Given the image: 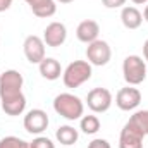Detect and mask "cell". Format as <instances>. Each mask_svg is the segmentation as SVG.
<instances>
[{
  "mask_svg": "<svg viewBox=\"0 0 148 148\" xmlns=\"http://www.w3.org/2000/svg\"><path fill=\"white\" fill-rule=\"evenodd\" d=\"M53 110L67 121H76L83 117L84 103L81 102L79 97H76L73 93H60L53 100Z\"/></svg>",
  "mask_w": 148,
  "mask_h": 148,
  "instance_id": "cell-1",
  "label": "cell"
},
{
  "mask_svg": "<svg viewBox=\"0 0 148 148\" xmlns=\"http://www.w3.org/2000/svg\"><path fill=\"white\" fill-rule=\"evenodd\" d=\"M91 64L88 60H74L62 73V81L67 88H79L91 77Z\"/></svg>",
  "mask_w": 148,
  "mask_h": 148,
  "instance_id": "cell-2",
  "label": "cell"
},
{
  "mask_svg": "<svg viewBox=\"0 0 148 148\" xmlns=\"http://www.w3.org/2000/svg\"><path fill=\"white\" fill-rule=\"evenodd\" d=\"M122 74L129 86H138L147 79V64L140 55H127L122 62Z\"/></svg>",
  "mask_w": 148,
  "mask_h": 148,
  "instance_id": "cell-3",
  "label": "cell"
},
{
  "mask_svg": "<svg viewBox=\"0 0 148 148\" xmlns=\"http://www.w3.org/2000/svg\"><path fill=\"white\" fill-rule=\"evenodd\" d=\"M23 83L24 79L19 71L9 69L0 74V102L19 97L23 93Z\"/></svg>",
  "mask_w": 148,
  "mask_h": 148,
  "instance_id": "cell-4",
  "label": "cell"
},
{
  "mask_svg": "<svg viewBox=\"0 0 148 148\" xmlns=\"http://www.w3.org/2000/svg\"><path fill=\"white\" fill-rule=\"evenodd\" d=\"M112 57L110 45L103 40H95L86 47V59L91 66H107Z\"/></svg>",
  "mask_w": 148,
  "mask_h": 148,
  "instance_id": "cell-5",
  "label": "cell"
},
{
  "mask_svg": "<svg viewBox=\"0 0 148 148\" xmlns=\"http://www.w3.org/2000/svg\"><path fill=\"white\" fill-rule=\"evenodd\" d=\"M88 109L95 114H103L112 105V93L107 88H93L86 97Z\"/></svg>",
  "mask_w": 148,
  "mask_h": 148,
  "instance_id": "cell-6",
  "label": "cell"
},
{
  "mask_svg": "<svg viewBox=\"0 0 148 148\" xmlns=\"http://www.w3.org/2000/svg\"><path fill=\"white\" fill-rule=\"evenodd\" d=\"M141 103V91L134 86H126V88H121L117 91V97H115V105L124 112L134 110L138 105Z\"/></svg>",
  "mask_w": 148,
  "mask_h": 148,
  "instance_id": "cell-7",
  "label": "cell"
},
{
  "mask_svg": "<svg viewBox=\"0 0 148 148\" xmlns=\"http://www.w3.org/2000/svg\"><path fill=\"white\" fill-rule=\"evenodd\" d=\"M23 50L26 59L31 64H40L45 59V41L43 38L36 36V35H29L23 43Z\"/></svg>",
  "mask_w": 148,
  "mask_h": 148,
  "instance_id": "cell-8",
  "label": "cell"
},
{
  "mask_svg": "<svg viewBox=\"0 0 148 148\" xmlns=\"http://www.w3.org/2000/svg\"><path fill=\"white\" fill-rule=\"evenodd\" d=\"M48 127V115L41 109H33L24 115V129L29 134H41Z\"/></svg>",
  "mask_w": 148,
  "mask_h": 148,
  "instance_id": "cell-9",
  "label": "cell"
},
{
  "mask_svg": "<svg viewBox=\"0 0 148 148\" xmlns=\"http://www.w3.org/2000/svg\"><path fill=\"white\" fill-rule=\"evenodd\" d=\"M143 138L145 134L127 121L119 136V148H143Z\"/></svg>",
  "mask_w": 148,
  "mask_h": 148,
  "instance_id": "cell-10",
  "label": "cell"
},
{
  "mask_svg": "<svg viewBox=\"0 0 148 148\" xmlns=\"http://www.w3.org/2000/svg\"><path fill=\"white\" fill-rule=\"evenodd\" d=\"M66 38H67V28L62 23H59V21L50 23L45 28V31H43V41H45V45L52 47V48H57V47L64 45Z\"/></svg>",
  "mask_w": 148,
  "mask_h": 148,
  "instance_id": "cell-11",
  "label": "cell"
},
{
  "mask_svg": "<svg viewBox=\"0 0 148 148\" xmlns=\"http://www.w3.org/2000/svg\"><path fill=\"white\" fill-rule=\"evenodd\" d=\"M98 35H100V26L97 21L93 19H86V21H81L77 24V29H76V36L79 41L90 45L93 43L95 40H98Z\"/></svg>",
  "mask_w": 148,
  "mask_h": 148,
  "instance_id": "cell-12",
  "label": "cell"
},
{
  "mask_svg": "<svg viewBox=\"0 0 148 148\" xmlns=\"http://www.w3.org/2000/svg\"><path fill=\"white\" fill-rule=\"evenodd\" d=\"M33 14L36 17H41V19H47V17H52L55 12H57V5H55V0H24Z\"/></svg>",
  "mask_w": 148,
  "mask_h": 148,
  "instance_id": "cell-13",
  "label": "cell"
},
{
  "mask_svg": "<svg viewBox=\"0 0 148 148\" xmlns=\"http://www.w3.org/2000/svg\"><path fill=\"white\" fill-rule=\"evenodd\" d=\"M121 21H122L124 28H127V29H138L141 26V23H143V14L136 7L126 5L121 10Z\"/></svg>",
  "mask_w": 148,
  "mask_h": 148,
  "instance_id": "cell-14",
  "label": "cell"
},
{
  "mask_svg": "<svg viewBox=\"0 0 148 148\" xmlns=\"http://www.w3.org/2000/svg\"><path fill=\"white\" fill-rule=\"evenodd\" d=\"M38 67H40V74H41L45 79H48V81L59 79L60 74L64 73L62 67H60V62L55 60V59H52V57H45V59L38 64Z\"/></svg>",
  "mask_w": 148,
  "mask_h": 148,
  "instance_id": "cell-15",
  "label": "cell"
},
{
  "mask_svg": "<svg viewBox=\"0 0 148 148\" xmlns=\"http://www.w3.org/2000/svg\"><path fill=\"white\" fill-rule=\"evenodd\" d=\"M26 109V97L24 93H21L19 97L9 98V100H2V110L7 115H21Z\"/></svg>",
  "mask_w": 148,
  "mask_h": 148,
  "instance_id": "cell-16",
  "label": "cell"
},
{
  "mask_svg": "<svg viewBox=\"0 0 148 148\" xmlns=\"http://www.w3.org/2000/svg\"><path fill=\"white\" fill-rule=\"evenodd\" d=\"M55 138H57V141L60 145L69 147V145H74L77 141L79 134H77V129H74L73 126H60L55 131Z\"/></svg>",
  "mask_w": 148,
  "mask_h": 148,
  "instance_id": "cell-17",
  "label": "cell"
},
{
  "mask_svg": "<svg viewBox=\"0 0 148 148\" xmlns=\"http://www.w3.org/2000/svg\"><path fill=\"white\" fill-rule=\"evenodd\" d=\"M79 129L84 134H95L100 131V119L97 115H83L79 122Z\"/></svg>",
  "mask_w": 148,
  "mask_h": 148,
  "instance_id": "cell-18",
  "label": "cell"
},
{
  "mask_svg": "<svg viewBox=\"0 0 148 148\" xmlns=\"http://www.w3.org/2000/svg\"><path fill=\"white\" fill-rule=\"evenodd\" d=\"M129 122L134 124L145 136L148 134V110H138L129 117Z\"/></svg>",
  "mask_w": 148,
  "mask_h": 148,
  "instance_id": "cell-19",
  "label": "cell"
},
{
  "mask_svg": "<svg viewBox=\"0 0 148 148\" xmlns=\"http://www.w3.org/2000/svg\"><path fill=\"white\" fill-rule=\"evenodd\" d=\"M24 143L26 141L17 136H5L3 140H0V148H23Z\"/></svg>",
  "mask_w": 148,
  "mask_h": 148,
  "instance_id": "cell-20",
  "label": "cell"
},
{
  "mask_svg": "<svg viewBox=\"0 0 148 148\" xmlns=\"http://www.w3.org/2000/svg\"><path fill=\"white\" fill-rule=\"evenodd\" d=\"M29 148H55V143L47 136H38L29 143Z\"/></svg>",
  "mask_w": 148,
  "mask_h": 148,
  "instance_id": "cell-21",
  "label": "cell"
},
{
  "mask_svg": "<svg viewBox=\"0 0 148 148\" xmlns=\"http://www.w3.org/2000/svg\"><path fill=\"white\" fill-rule=\"evenodd\" d=\"M102 2L107 9H119V7H124L127 0H102Z\"/></svg>",
  "mask_w": 148,
  "mask_h": 148,
  "instance_id": "cell-22",
  "label": "cell"
},
{
  "mask_svg": "<svg viewBox=\"0 0 148 148\" xmlns=\"http://www.w3.org/2000/svg\"><path fill=\"white\" fill-rule=\"evenodd\" d=\"M88 148H110V143H109L107 140L97 138V140H93V141L90 143V147H88Z\"/></svg>",
  "mask_w": 148,
  "mask_h": 148,
  "instance_id": "cell-23",
  "label": "cell"
},
{
  "mask_svg": "<svg viewBox=\"0 0 148 148\" xmlns=\"http://www.w3.org/2000/svg\"><path fill=\"white\" fill-rule=\"evenodd\" d=\"M14 0H0V12H5L7 9H10Z\"/></svg>",
  "mask_w": 148,
  "mask_h": 148,
  "instance_id": "cell-24",
  "label": "cell"
},
{
  "mask_svg": "<svg viewBox=\"0 0 148 148\" xmlns=\"http://www.w3.org/2000/svg\"><path fill=\"white\" fill-rule=\"evenodd\" d=\"M143 53H145V60H147V64H148V40L145 41V45H143Z\"/></svg>",
  "mask_w": 148,
  "mask_h": 148,
  "instance_id": "cell-25",
  "label": "cell"
},
{
  "mask_svg": "<svg viewBox=\"0 0 148 148\" xmlns=\"http://www.w3.org/2000/svg\"><path fill=\"white\" fill-rule=\"evenodd\" d=\"M143 19H145V21L148 23V5L145 7V10H143Z\"/></svg>",
  "mask_w": 148,
  "mask_h": 148,
  "instance_id": "cell-26",
  "label": "cell"
},
{
  "mask_svg": "<svg viewBox=\"0 0 148 148\" xmlns=\"http://www.w3.org/2000/svg\"><path fill=\"white\" fill-rule=\"evenodd\" d=\"M148 0H133V3H136V5H141V3H147Z\"/></svg>",
  "mask_w": 148,
  "mask_h": 148,
  "instance_id": "cell-27",
  "label": "cell"
},
{
  "mask_svg": "<svg viewBox=\"0 0 148 148\" xmlns=\"http://www.w3.org/2000/svg\"><path fill=\"white\" fill-rule=\"evenodd\" d=\"M55 2H60V3H71L74 0H55Z\"/></svg>",
  "mask_w": 148,
  "mask_h": 148,
  "instance_id": "cell-28",
  "label": "cell"
},
{
  "mask_svg": "<svg viewBox=\"0 0 148 148\" xmlns=\"http://www.w3.org/2000/svg\"><path fill=\"white\" fill-rule=\"evenodd\" d=\"M23 148H29V143L26 141V143H24V147H23Z\"/></svg>",
  "mask_w": 148,
  "mask_h": 148,
  "instance_id": "cell-29",
  "label": "cell"
}]
</instances>
